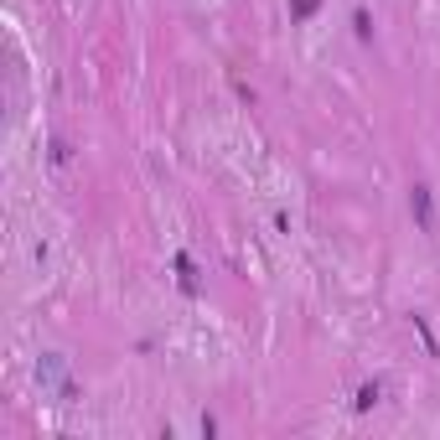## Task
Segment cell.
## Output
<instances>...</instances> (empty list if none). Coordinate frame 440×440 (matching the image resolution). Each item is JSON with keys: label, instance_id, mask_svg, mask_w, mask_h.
I'll list each match as a JSON object with an SVG mask.
<instances>
[{"label": "cell", "instance_id": "cell-1", "mask_svg": "<svg viewBox=\"0 0 440 440\" xmlns=\"http://www.w3.org/2000/svg\"><path fill=\"white\" fill-rule=\"evenodd\" d=\"M409 208H415V223L419 228H435V208H430V186H415V192H409Z\"/></svg>", "mask_w": 440, "mask_h": 440}, {"label": "cell", "instance_id": "cell-2", "mask_svg": "<svg viewBox=\"0 0 440 440\" xmlns=\"http://www.w3.org/2000/svg\"><path fill=\"white\" fill-rule=\"evenodd\" d=\"M176 275H182L186 295H197V265H192V254H176Z\"/></svg>", "mask_w": 440, "mask_h": 440}, {"label": "cell", "instance_id": "cell-3", "mask_svg": "<svg viewBox=\"0 0 440 440\" xmlns=\"http://www.w3.org/2000/svg\"><path fill=\"white\" fill-rule=\"evenodd\" d=\"M378 394H383L378 383H363V389H358V409H373V404H378Z\"/></svg>", "mask_w": 440, "mask_h": 440}, {"label": "cell", "instance_id": "cell-4", "mask_svg": "<svg viewBox=\"0 0 440 440\" xmlns=\"http://www.w3.org/2000/svg\"><path fill=\"white\" fill-rule=\"evenodd\" d=\"M311 11H316V0H290V16H295V21H306Z\"/></svg>", "mask_w": 440, "mask_h": 440}, {"label": "cell", "instance_id": "cell-5", "mask_svg": "<svg viewBox=\"0 0 440 440\" xmlns=\"http://www.w3.org/2000/svg\"><path fill=\"white\" fill-rule=\"evenodd\" d=\"M352 26H358V36H363V42L373 36V21H368V11H358V16H352Z\"/></svg>", "mask_w": 440, "mask_h": 440}]
</instances>
